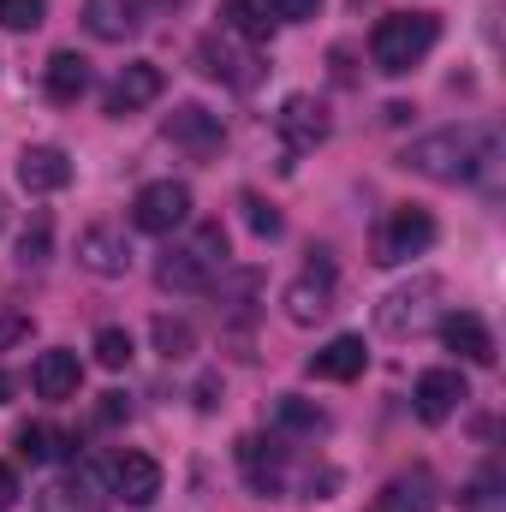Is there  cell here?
Listing matches in <instances>:
<instances>
[{
    "label": "cell",
    "mask_w": 506,
    "mask_h": 512,
    "mask_svg": "<svg viewBox=\"0 0 506 512\" xmlns=\"http://www.w3.org/2000/svg\"><path fill=\"white\" fill-rule=\"evenodd\" d=\"M495 155H501V137L489 126H447V131L417 137L399 161H405L411 173L435 179V185H471L477 173L495 167Z\"/></svg>",
    "instance_id": "obj_1"
},
{
    "label": "cell",
    "mask_w": 506,
    "mask_h": 512,
    "mask_svg": "<svg viewBox=\"0 0 506 512\" xmlns=\"http://www.w3.org/2000/svg\"><path fill=\"white\" fill-rule=\"evenodd\" d=\"M441 42V18L435 12H387L370 30V60L387 78H405L411 66L429 60V48Z\"/></svg>",
    "instance_id": "obj_2"
},
{
    "label": "cell",
    "mask_w": 506,
    "mask_h": 512,
    "mask_svg": "<svg viewBox=\"0 0 506 512\" xmlns=\"http://www.w3.org/2000/svg\"><path fill=\"white\" fill-rule=\"evenodd\" d=\"M215 274H227V233H221L215 221L197 227L185 245H173V251L155 262V280H161L167 292H209Z\"/></svg>",
    "instance_id": "obj_3"
},
{
    "label": "cell",
    "mask_w": 506,
    "mask_h": 512,
    "mask_svg": "<svg viewBox=\"0 0 506 512\" xmlns=\"http://www.w3.org/2000/svg\"><path fill=\"white\" fill-rule=\"evenodd\" d=\"M197 72L215 78V84H227V90H256L262 84V54H256L251 42H239L233 30H209L197 42Z\"/></svg>",
    "instance_id": "obj_4"
},
{
    "label": "cell",
    "mask_w": 506,
    "mask_h": 512,
    "mask_svg": "<svg viewBox=\"0 0 506 512\" xmlns=\"http://www.w3.org/2000/svg\"><path fill=\"white\" fill-rule=\"evenodd\" d=\"M435 310H441V280H411V286H399V292H387L376 310V328L387 340H417L429 322H435Z\"/></svg>",
    "instance_id": "obj_5"
},
{
    "label": "cell",
    "mask_w": 506,
    "mask_h": 512,
    "mask_svg": "<svg viewBox=\"0 0 506 512\" xmlns=\"http://www.w3.org/2000/svg\"><path fill=\"white\" fill-rule=\"evenodd\" d=\"M429 245H435V215L417 209V203H399V209H387V221L376 233V262L381 268H399V262L423 256Z\"/></svg>",
    "instance_id": "obj_6"
},
{
    "label": "cell",
    "mask_w": 506,
    "mask_h": 512,
    "mask_svg": "<svg viewBox=\"0 0 506 512\" xmlns=\"http://www.w3.org/2000/svg\"><path fill=\"white\" fill-rule=\"evenodd\" d=\"M131 227H137V233H155V239L191 227V185H179V179H155V185H143L137 203H131Z\"/></svg>",
    "instance_id": "obj_7"
},
{
    "label": "cell",
    "mask_w": 506,
    "mask_h": 512,
    "mask_svg": "<svg viewBox=\"0 0 506 512\" xmlns=\"http://www.w3.org/2000/svg\"><path fill=\"white\" fill-rule=\"evenodd\" d=\"M328 131H334V120H328V108L316 102V96H286L280 102V114H274V137L292 149V155H310V149H322L328 143Z\"/></svg>",
    "instance_id": "obj_8"
},
{
    "label": "cell",
    "mask_w": 506,
    "mask_h": 512,
    "mask_svg": "<svg viewBox=\"0 0 506 512\" xmlns=\"http://www.w3.org/2000/svg\"><path fill=\"white\" fill-rule=\"evenodd\" d=\"M280 304H286V322H298V328L328 322V316H334V268H328V262H310V268L280 292Z\"/></svg>",
    "instance_id": "obj_9"
},
{
    "label": "cell",
    "mask_w": 506,
    "mask_h": 512,
    "mask_svg": "<svg viewBox=\"0 0 506 512\" xmlns=\"http://www.w3.org/2000/svg\"><path fill=\"white\" fill-rule=\"evenodd\" d=\"M78 262L90 268V274H102V280H120L131 268V239L126 227H114V221H96V227H84L78 233Z\"/></svg>",
    "instance_id": "obj_10"
},
{
    "label": "cell",
    "mask_w": 506,
    "mask_h": 512,
    "mask_svg": "<svg viewBox=\"0 0 506 512\" xmlns=\"http://www.w3.org/2000/svg\"><path fill=\"white\" fill-rule=\"evenodd\" d=\"M167 137H173L185 155L209 161V155H221V143H227V126H221V114H209V108L185 102V108H173V114H167Z\"/></svg>",
    "instance_id": "obj_11"
},
{
    "label": "cell",
    "mask_w": 506,
    "mask_h": 512,
    "mask_svg": "<svg viewBox=\"0 0 506 512\" xmlns=\"http://www.w3.org/2000/svg\"><path fill=\"white\" fill-rule=\"evenodd\" d=\"M108 483H114V495L126 501V507H155V495H161V465L149 459V453H114V465H108Z\"/></svg>",
    "instance_id": "obj_12"
},
{
    "label": "cell",
    "mask_w": 506,
    "mask_h": 512,
    "mask_svg": "<svg viewBox=\"0 0 506 512\" xmlns=\"http://www.w3.org/2000/svg\"><path fill=\"white\" fill-rule=\"evenodd\" d=\"M18 185H24L30 197H54V191H66V185H72V155L54 149V143H30V149L18 155Z\"/></svg>",
    "instance_id": "obj_13"
},
{
    "label": "cell",
    "mask_w": 506,
    "mask_h": 512,
    "mask_svg": "<svg viewBox=\"0 0 506 512\" xmlns=\"http://www.w3.org/2000/svg\"><path fill=\"white\" fill-rule=\"evenodd\" d=\"M465 399H471V387H465L459 370H423L417 387H411V405H417V417H423V423H447Z\"/></svg>",
    "instance_id": "obj_14"
},
{
    "label": "cell",
    "mask_w": 506,
    "mask_h": 512,
    "mask_svg": "<svg viewBox=\"0 0 506 512\" xmlns=\"http://www.w3.org/2000/svg\"><path fill=\"white\" fill-rule=\"evenodd\" d=\"M161 90H167L161 66L131 60V66H120V78H114V90H108V114H114V120H126V114H137V108L161 102Z\"/></svg>",
    "instance_id": "obj_15"
},
{
    "label": "cell",
    "mask_w": 506,
    "mask_h": 512,
    "mask_svg": "<svg viewBox=\"0 0 506 512\" xmlns=\"http://www.w3.org/2000/svg\"><path fill=\"white\" fill-rule=\"evenodd\" d=\"M435 507H441V483H435L423 465L399 471L376 501H370V512H435Z\"/></svg>",
    "instance_id": "obj_16"
},
{
    "label": "cell",
    "mask_w": 506,
    "mask_h": 512,
    "mask_svg": "<svg viewBox=\"0 0 506 512\" xmlns=\"http://www.w3.org/2000/svg\"><path fill=\"white\" fill-rule=\"evenodd\" d=\"M143 18H149V0H90L84 6V24L96 42H126L143 30Z\"/></svg>",
    "instance_id": "obj_17"
},
{
    "label": "cell",
    "mask_w": 506,
    "mask_h": 512,
    "mask_svg": "<svg viewBox=\"0 0 506 512\" xmlns=\"http://www.w3.org/2000/svg\"><path fill=\"white\" fill-rule=\"evenodd\" d=\"M239 471H245V483H251L256 495H280L286 489V453L274 441H262V435L239 441Z\"/></svg>",
    "instance_id": "obj_18"
},
{
    "label": "cell",
    "mask_w": 506,
    "mask_h": 512,
    "mask_svg": "<svg viewBox=\"0 0 506 512\" xmlns=\"http://www.w3.org/2000/svg\"><path fill=\"white\" fill-rule=\"evenodd\" d=\"M441 340L465 358V364H495V334L483 328V316H471V310H453V316H441Z\"/></svg>",
    "instance_id": "obj_19"
},
{
    "label": "cell",
    "mask_w": 506,
    "mask_h": 512,
    "mask_svg": "<svg viewBox=\"0 0 506 512\" xmlns=\"http://www.w3.org/2000/svg\"><path fill=\"white\" fill-rule=\"evenodd\" d=\"M78 382H84V364H78V352H66V346L42 352V358L30 364V387H36L42 399H72Z\"/></svg>",
    "instance_id": "obj_20"
},
{
    "label": "cell",
    "mask_w": 506,
    "mask_h": 512,
    "mask_svg": "<svg viewBox=\"0 0 506 512\" xmlns=\"http://www.w3.org/2000/svg\"><path fill=\"white\" fill-rule=\"evenodd\" d=\"M364 364H370L364 340H358V334H340V340H328V346L310 358V376H316V382H358Z\"/></svg>",
    "instance_id": "obj_21"
},
{
    "label": "cell",
    "mask_w": 506,
    "mask_h": 512,
    "mask_svg": "<svg viewBox=\"0 0 506 512\" xmlns=\"http://www.w3.org/2000/svg\"><path fill=\"white\" fill-rule=\"evenodd\" d=\"M36 512H108V501L96 495V483L84 471H66L36 495Z\"/></svg>",
    "instance_id": "obj_22"
},
{
    "label": "cell",
    "mask_w": 506,
    "mask_h": 512,
    "mask_svg": "<svg viewBox=\"0 0 506 512\" xmlns=\"http://www.w3.org/2000/svg\"><path fill=\"white\" fill-rule=\"evenodd\" d=\"M42 90H48V102H78V96L90 90V60H84L78 48H60V54L42 66Z\"/></svg>",
    "instance_id": "obj_23"
},
{
    "label": "cell",
    "mask_w": 506,
    "mask_h": 512,
    "mask_svg": "<svg viewBox=\"0 0 506 512\" xmlns=\"http://www.w3.org/2000/svg\"><path fill=\"white\" fill-rule=\"evenodd\" d=\"M221 30H233V36H239V42H268V36H274V18H268V6H262V0H227V6H221Z\"/></svg>",
    "instance_id": "obj_24"
},
{
    "label": "cell",
    "mask_w": 506,
    "mask_h": 512,
    "mask_svg": "<svg viewBox=\"0 0 506 512\" xmlns=\"http://www.w3.org/2000/svg\"><path fill=\"white\" fill-rule=\"evenodd\" d=\"M149 334H155V352H161L167 364H185V358L197 352V328H191L185 316H155Z\"/></svg>",
    "instance_id": "obj_25"
},
{
    "label": "cell",
    "mask_w": 506,
    "mask_h": 512,
    "mask_svg": "<svg viewBox=\"0 0 506 512\" xmlns=\"http://www.w3.org/2000/svg\"><path fill=\"white\" fill-rule=\"evenodd\" d=\"M60 453H66V435H60V429H48V423H24V429H18V459L48 465V459H60Z\"/></svg>",
    "instance_id": "obj_26"
},
{
    "label": "cell",
    "mask_w": 506,
    "mask_h": 512,
    "mask_svg": "<svg viewBox=\"0 0 506 512\" xmlns=\"http://www.w3.org/2000/svg\"><path fill=\"white\" fill-rule=\"evenodd\" d=\"M274 423H280V429H298V435H322V429H328V417H322L316 405H304L298 393H280V399H274Z\"/></svg>",
    "instance_id": "obj_27"
},
{
    "label": "cell",
    "mask_w": 506,
    "mask_h": 512,
    "mask_svg": "<svg viewBox=\"0 0 506 512\" xmlns=\"http://www.w3.org/2000/svg\"><path fill=\"white\" fill-rule=\"evenodd\" d=\"M48 245H54V233H48V221L36 215V221L18 233V268H42V262H48Z\"/></svg>",
    "instance_id": "obj_28"
},
{
    "label": "cell",
    "mask_w": 506,
    "mask_h": 512,
    "mask_svg": "<svg viewBox=\"0 0 506 512\" xmlns=\"http://www.w3.org/2000/svg\"><path fill=\"white\" fill-rule=\"evenodd\" d=\"M96 364H102V370H126L131 364V334L126 328H102V334H96Z\"/></svg>",
    "instance_id": "obj_29"
},
{
    "label": "cell",
    "mask_w": 506,
    "mask_h": 512,
    "mask_svg": "<svg viewBox=\"0 0 506 512\" xmlns=\"http://www.w3.org/2000/svg\"><path fill=\"white\" fill-rule=\"evenodd\" d=\"M48 18V0H0V24L6 30H36Z\"/></svg>",
    "instance_id": "obj_30"
},
{
    "label": "cell",
    "mask_w": 506,
    "mask_h": 512,
    "mask_svg": "<svg viewBox=\"0 0 506 512\" xmlns=\"http://www.w3.org/2000/svg\"><path fill=\"white\" fill-rule=\"evenodd\" d=\"M245 221H251L256 239H274V233H280V215H274L262 197H245Z\"/></svg>",
    "instance_id": "obj_31"
},
{
    "label": "cell",
    "mask_w": 506,
    "mask_h": 512,
    "mask_svg": "<svg viewBox=\"0 0 506 512\" xmlns=\"http://www.w3.org/2000/svg\"><path fill=\"white\" fill-rule=\"evenodd\" d=\"M268 6V18H286V24H298V18H316L322 12V0H262Z\"/></svg>",
    "instance_id": "obj_32"
},
{
    "label": "cell",
    "mask_w": 506,
    "mask_h": 512,
    "mask_svg": "<svg viewBox=\"0 0 506 512\" xmlns=\"http://www.w3.org/2000/svg\"><path fill=\"white\" fill-rule=\"evenodd\" d=\"M96 417H102V423H126V417H131V399H126V393H102Z\"/></svg>",
    "instance_id": "obj_33"
},
{
    "label": "cell",
    "mask_w": 506,
    "mask_h": 512,
    "mask_svg": "<svg viewBox=\"0 0 506 512\" xmlns=\"http://www.w3.org/2000/svg\"><path fill=\"white\" fill-rule=\"evenodd\" d=\"M24 328H30V322H24V316H0V346H12V340H18V334H24Z\"/></svg>",
    "instance_id": "obj_34"
},
{
    "label": "cell",
    "mask_w": 506,
    "mask_h": 512,
    "mask_svg": "<svg viewBox=\"0 0 506 512\" xmlns=\"http://www.w3.org/2000/svg\"><path fill=\"white\" fill-rule=\"evenodd\" d=\"M12 501H18V477H12V471L0 465V512L12 507Z\"/></svg>",
    "instance_id": "obj_35"
},
{
    "label": "cell",
    "mask_w": 506,
    "mask_h": 512,
    "mask_svg": "<svg viewBox=\"0 0 506 512\" xmlns=\"http://www.w3.org/2000/svg\"><path fill=\"white\" fill-rule=\"evenodd\" d=\"M0 227H6V197H0Z\"/></svg>",
    "instance_id": "obj_36"
}]
</instances>
